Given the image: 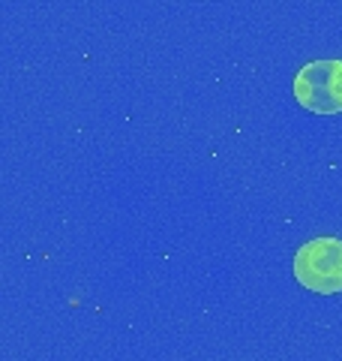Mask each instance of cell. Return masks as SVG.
Returning a JSON list of instances; mask_svg holds the SVG:
<instances>
[{
    "mask_svg": "<svg viewBox=\"0 0 342 361\" xmlns=\"http://www.w3.org/2000/svg\"><path fill=\"white\" fill-rule=\"evenodd\" d=\"M294 277L303 289L318 295L342 292V238L322 235L300 244L294 253Z\"/></svg>",
    "mask_w": 342,
    "mask_h": 361,
    "instance_id": "1",
    "label": "cell"
},
{
    "mask_svg": "<svg viewBox=\"0 0 342 361\" xmlns=\"http://www.w3.org/2000/svg\"><path fill=\"white\" fill-rule=\"evenodd\" d=\"M294 97L312 115L342 111V61H310L294 75Z\"/></svg>",
    "mask_w": 342,
    "mask_h": 361,
    "instance_id": "2",
    "label": "cell"
}]
</instances>
